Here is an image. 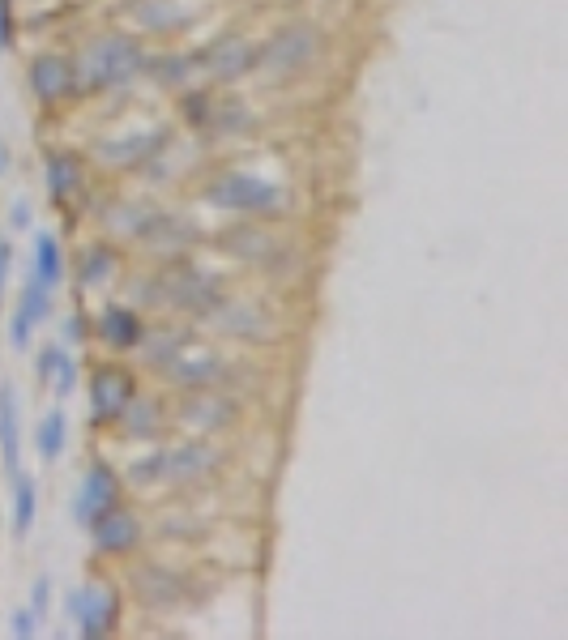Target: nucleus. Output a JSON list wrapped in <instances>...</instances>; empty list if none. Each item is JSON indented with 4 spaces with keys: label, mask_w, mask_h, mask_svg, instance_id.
Instances as JSON below:
<instances>
[{
    "label": "nucleus",
    "mask_w": 568,
    "mask_h": 640,
    "mask_svg": "<svg viewBox=\"0 0 568 640\" xmlns=\"http://www.w3.org/2000/svg\"><path fill=\"white\" fill-rule=\"evenodd\" d=\"M146 73V47L129 35H103L94 39L82 60L73 69V90L82 94H99V90H120L137 82Z\"/></svg>",
    "instance_id": "nucleus-1"
},
{
    "label": "nucleus",
    "mask_w": 568,
    "mask_h": 640,
    "mask_svg": "<svg viewBox=\"0 0 568 640\" xmlns=\"http://www.w3.org/2000/svg\"><path fill=\"white\" fill-rule=\"evenodd\" d=\"M205 201L214 210H227V214H257V218H270L287 205V192H282L274 180H261V175H248V171H227L205 188Z\"/></svg>",
    "instance_id": "nucleus-2"
},
{
    "label": "nucleus",
    "mask_w": 568,
    "mask_h": 640,
    "mask_svg": "<svg viewBox=\"0 0 568 640\" xmlns=\"http://www.w3.org/2000/svg\"><path fill=\"white\" fill-rule=\"evenodd\" d=\"M154 286H159L154 299H163V303H171V308H180L188 316H214V308L227 299L223 282H218L214 274H205V269L193 265V261H176Z\"/></svg>",
    "instance_id": "nucleus-3"
},
{
    "label": "nucleus",
    "mask_w": 568,
    "mask_h": 640,
    "mask_svg": "<svg viewBox=\"0 0 568 640\" xmlns=\"http://www.w3.org/2000/svg\"><path fill=\"white\" fill-rule=\"evenodd\" d=\"M65 611L77 623V636L82 640H103V636H112L120 623V594L116 589H103V585H82L69 594Z\"/></svg>",
    "instance_id": "nucleus-4"
},
{
    "label": "nucleus",
    "mask_w": 568,
    "mask_h": 640,
    "mask_svg": "<svg viewBox=\"0 0 568 640\" xmlns=\"http://www.w3.org/2000/svg\"><path fill=\"white\" fill-rule=\"evenodd\" d=\"M317 52H321V35L312 26L295 22L287 30H278L265 47H257V64H265L274 73H295V69H308L317 60Z\"/></svg>",
    "instance_id": "nucleus-5"
},
{
    "label": "nucleus",
    "mask_w": 568,
    "mask_h": 640,
    "mask_svg": "<svg viewBox=\"0 0 568 640\" xmlns=\"http://www.w3.org/2000/svg\"><path fill=\"white\" fill-rule=\"evenodd\" d=\"M137 380L133 372H124L120 363H103L90 372V419L94 423H116L124 406L133 402Z\"/></svg>",
    "instance_id": "nucleus-6"
},
{
    "label": "nucleus",
    "mask_w": 568,
    "mask_h": 640,
    "mask_svg": "<svg viewBox=\"0 0 568 640\" xmlns=\"http://www.w3.org/2000/svg\"><path fill=\"white\" fill-rule=\"evenodd\" d=\"M159 372L176 384V389H184V393H193V389H218L227 376H231V367H227V359H218V355H210V350H193V346H184L176 359H167Z\"/></svg>",
    "instance_id": "nucleus-7"
},
{
    "label": "nucleus",
    "mask_w": 568,
    "mask_h": 640,
    "mask_svg": "<svg viewBox=\"0 0 568 640\" xmlns=\"http://www.w3.org/2000/svg\"><path fill=\"white\" fill-rule=\"evenodd\" d=\"M120 504V474L107 466V461H94V466L82 474V487L73 495V517L90 525L94 517H103L107 508Z\"/></svg>",
    "instance_id": "nucleus-8"
},
{
    "label": "nucleus",
    "mask_w": 568,
    "mask_h": 640,
    "mask_svg": "<svg viewBox=\"0 0 568 640\" xmlns=\"http://www.w3.org/2000/svg\"><path fill=\"white\" fill-rule=\"evenodd\" d=\"M129 585H133V594L150 606V611H176V606L188 598V581H184L180 572L163 568V564H141V568H133Z\"/></svg>",
    "instance_id": "nucleus-9"
},
{
    "label": "nucleus",
    "mask_w": 568,
    "mask_h": 640,
    "mask_svg": "<svg viewBox=\"0 0 568 640\" xmlns=\"http://www.w3.org/2000/svg\"><path fill=\"white\" fill-rule=\"evenodd\" d=\"M86 530H90L94 547H99L103 555H129L137 542H141V525H137V517H133V512H124L120 504L107 508L103 517H94Z\"/></svg>",
    "instance_id": "nucleus-10"
},
{
    "label": "nucleus",
    "mask_w": 568,
    "mask_h": 640,
    "mask_svg": "<svg viewBox=\"0 0 568 640\" xmlns=\"http://www.w3.org/2000/svg\"><path fill=\"white\" fill-rule=\"evenodd\" d=\"M30 94L39 103H60L73 94V60L56 56V52H43L30 60Z\"/></svg>",
    "instance_id": "nucleus-11"
},
{
    "label": "nucleus",
    "mask_w": 568,
    "mask_h": 640,
    "mask_svg": "<svg viewBox=\"0 0 568 640\" xmlns=\"http://www.w3.org/2000/svg\"><path fill=\"white\" fill-rule=\"evenodd\" d=\"M205 73L214 77V82H240L244 73L257 69V43H244V39H223L214 43L210 52L201 56Z\"/></svg>",
    "instance_id": "nucleus-12"
},
{
    "label": "nucleus",
    "mask_w": 568,
    "mask_h": 640,
    "mask_svg": "<svg viewBox=\"0 0 568 640\" xmlns=\"http://www.w3.org/2000/svg\"><path fill=\"white\" fill-rule=\"evenodd\" d=\"M218 466V453L210 444H180L171 448V453H163V483H197V478H205Z\"/></svg>",
    "instance_id": "nucleus-13"
},
{
    "label": "nucleus",
    "mask_w": 568,
    "mask_h": 640,
    "mask_svg": "<svg viewBox=\"0 0 568 640\" xmlns=\"http://www.w3.org/2000/svg\"><path fill=\"white\" fill-rule=\"evenodd\" d=\"M167 146V133L163 128H146V133H133V137H120V141H103V163L112 167H141L150 158H159Z\"/></svg>",
    "instance_id": "nucleus-14"
},
{
    "label": "nucleus",
    "mask_w": 568,
    "mask_h": 640,
    "mask_svg": "<svg viewBox=\"0 0 568 640\" xmlns=\"http://www.w3.org/2000/svg\"><path fill=\"white\" fill-rule=\"evenodd\" d=\"M218 316V329L231 333V338H244V342H261L270 338V316H265L261 308H252V303H218L214 308Z\"/></svg>",
    "instance_id": "nucleus-15"
},
{
    "label": "nucleus",
    "mask_w": 568,
    "mask_h": 640,
    "mask_svg": "<svg viewBox=\"0 0 568 640\" xmlns=\"http://www.w3.org/2000/svg\"><path fill=\"white\" fill-rule=\"evenodd\" d=\"M43 188H47V197H52L56 205L69 201L73 192L82 188V158L69 154V150L47 154V163H43Z\"/></svg>",
    "instance_id": "nucleus-16"
},
{
    "label": "nucleus",
    "mask_w": 568,
    "mask_h": 640,
    "mask_svg": "<svg viewBox=\"0 0 568 640\" xmlns=\"http://www.w3.org/2000/svg\"><path fill=\"white\" fill-rule=\"evenodd\" d=\"M99 338L112 350H133L146 342V325H141V316L133 308H107L99 316Z\"/></svg>",
    "instance_id": "nucleus-17"
},
{
    "label": "nucleus",
    "mask_w": 568,
    "mask_h": 640,
    "mask_svg": "<svg viewBox=\"0 0 568 640\" xmlns=\"http://www.w3.org/2000/svg\"><path fill=\"white\" fill-rule=\"evenodd\" d=\"M180 414H184V423H197L205 431H214V427H227L235 419V406L227 402V397H218L214 389H193Z\"/></svg>",
    "instance_id": "nucleus-18"
},
{
    "label": "nucleus",
    "mask_w": 568,
    "mask_h": 640,
    "mask_svg": "<svg viewBox=\"0 0 568 640\" xmlns=\"http://www.w3.org/2000/svg\"><path fill=\"white\" fill-rule=\"evenodd\" d=\"M35 282L43 286V291H60V282H65V252H60V239L52 231H39L35 235Z\"/></svg>",
    "instance_id": "nucleus-19"
},
{
    "label": "nucleus",
    "mask_w": 568,
    "mask_h": 640,
    "mask_svg": "<svg viewBox=\"0 0 568 640\" xmlns=\"http://www.w3.org/2000/svg\"><path fill=\"white\" fill-rule=\"evenodd\" d=\"M35 517H39V483L35 474L18 470L13 474V538H30V530H35Z\"/></svg>",
    "instance_id": "nucleus-20"
},
{
    "label": "nucleus",
    "mask_w": 568,
    "mask_h": 640,
    "mask_svg": "<svg viewBox=\"0 0 568 640\" xmlns=\"http://www.w3.org/2000/svg\"><path fill=\"white\" fill-rule=\"evenodd\" d=\"M35 448H39V461L43 466H56L69 448V419L65 410H47L43 423L35 427Z\"/></svg>",
    "instance_id": "nucleus-21"
},
{
    "label": "nucleus",
    "mask_w": 568,
    "mask_h": 640,
    "mask_svg": "<svg viewBox=\"0 0 568 640\" xmlns=\"http://www.w3.org/2000/svg\"><path fill=\"white\" fill-rule=\"evenodd\" d=\"M223 248L231 256H240V261H270L278 244L261 227H231L223 231Z\"/></svg>",
    "instance_id": "nucleus-22"
},
{
    "label": "nucleus",
    "mask_w": 568,
    "mask_h": 640,
    "mask_svg": "<svg viewBox=\"0 0 568 640\" xmlns=\"http://www.w3.org/2000/svg\"><path fill=\"white\" fill-rule=\"evenodd\" d=\"M116 265H120V256L112 248H103V244H94L82 252V261H77V286H99L116 274Z\"/></svg>",
    "instance_id": "nucleus-23"
},
{
    "label": "nucleus",
    "mask_w": 568,
    "mask_h": 640,
    "mask_svg": "<svg viewBox=\"0 0 568 640\" xmlns=\"http://www.w3.org/2000/svg\"><path fill=\"white\" fill-rule=\"evenodd\" d=\"M120 419L129 423V436L146 440V436H154V431H159L163 410H159V402H146V397H137V393H133V402L124 406V414H120Z\"/></svg>",
    "instance_id": "nucleus-24"
},
{
    "label": "nucleus",
    "mask_w": 568,
    "mask_h": 640,
    "mask_svg": "<svg viewBox=\"0 0 568 640\" xmlns=\"http://www.w3.org/2000/svg\"><path fill=\"white\" fill-rule=\"evenodd\" d=\"M43 384H52L60 397L77 393V363H73L69 350L56 346V342H52V359H47V380H43Z\"/></svg>",
    "instance_id": "nucleus-25"
},
{
    "label": "nucleus",
    "mask_w": 568,
    "mask_h": 640,
    "mask_svg": "<svg viewBox=\"0 0 568 640\" xmlns=\"http://www.w3.org/2000/svg\"><path fill=\"white\" fill-rule=\"evenodd\" d=\"M137 22L150 26V30H180V26H188V13L171 9V5H159V0H141V5H137Z\"/></svg>",
    "instance_id": "nucleus-26"
},
{
    "label": "nucleus",
    "mask_w": 568,
    "mask_h": 640,
    "mask_svg": "<svg viewBox=\"0 0 568 640\" xmlns=\"http://www.w3.org/2000/svg\"><path fill=\"white\" fill-rule=\"evenodd\" d=\"M52 291H43V286L35 282V274H26V282H22V299H18V312H26L35 325H43L47 316H52Z\"/></svg>",
    "instance_id": "nucleus-27"
},
{
    "label": "nucleus",
    "mask_w": 568,
    "mask_h": 640,
    "mask_svg": "<svg viewBox=\"0 0 568 640\" xmlns=\"http://www.w3.org/2000/svg\"><path fill=\"white\" fill-rule=\"evenodd\" d=\"M146 69L159 86H184L188 77H193V60L188 56H159V60H146Z\"/></svg>",
    "instance_id": "nucleus-28"
},
{
    "label": "nucleus",
    "mask_w": 568,
    "mask_h": 640,
    "mask_svg": "<svg viewBox=\"0 0 568 640\" xmlns=\"http://www.w3.org/2000/svg\"><path fill=\"white\" fill-rule=\"evenodd\" d=\"M184 346H188V333L167 329V333H159V338H154V342L146 346V363H150V367H163L167 359H176Z\"/></svg>",
    "instance_id": "nucleus-29"
},
{
    "label": "nucleus",
    "mask_w": 568,
    "mask_h": 640,
    "mask_svg": "<svg viewBox=\"0 0 568 640\" xmlns=\"http://www.w3.org/2000/svg\"><path fill=\"white\" fill-rule=\"evenodd\" d=\"M47 606H52V576H35L30 581V611L43 623L47 619Z\"/></svg>",
    "instance_id": "nucleus-30"
},
{
    "label": "nucleus",
    "mask_w": 568,
    "mask_h": 640,
    "mask_svg": "<svg viewBox=\"0 0 568 640\" xmlns=\"http://www.w3.org/2000/svg\"><path fill=\"white\" fill-rule=\"evenodd\" d=\"M184 120L188 124H210L214 120V103H210V94H188L184 99Z\"/></svg>",
    "instance_id": "nucleus-31"
},
{
    "label": "nucleus",
    "mask_w": 568,
    "mask_h": 640,
    "mask_svg": "<svg viewBox=\"0 0 568 640\" xmlns=\"http://www.w3.org/2000/svg\"><path fill=\"white\" fill-rule=\"evenodd\" d=\"M9 632L18 636V640H30V636H35V632H39L35 611H30V606H26V611H13V615H9Z\"/></svg>",
    "instance_id": "nucleus-32"
},
{
    "label": "nucleus",
    "mask_w": 568,
    "mask_h": 640,
    "mask_svg": "<svg viewBox=\"0 0 568 640\" xmlns=\"http://www.w3.org/2000/svg\"><path fill=\"white\" fill-rule=\"evenodd\" d=\"M18 30H13V0H0V52H9Z\"/></svg>",
    "instance_id": "nucleus-33"
},
{
    "label": "nucleus",
    "mask_w": 568,
    "mask_h": 640,
    "mask_svg": "<svg viewBox=\"0 0 568 640\" xmlns=\"http://www.w3.org/2000/svg\"><path fill=\"white\" fill-rule=\"evenodd\" d=\"M18 397H13V384H0V431H5V423L18 419Z\"/></svg>",
    "instance_id": "nucleus-34"
},
{
    "label": "nucleus",
    "mask_w": 568,
    "mask_h": 640,
    "mask_svg": "<svg viewBox=\"0 0 568 640\" xmlns=\"http://www.w3.org/2000/svg\"><path fill=\"white\" fill-rule=\"evenodd\" d=\"M9 269H13V244L0 235V299H5V291H9Z\"/></svg>",
    "instance_id": "nucleus-35"
},
{
    "label": "nucleus",
    "mask_w": 568,
    "mask_h": 640,
    "mask_svg": "<svg viewBox=\"0 0 568 640\" xmlns=\"http://www.w3.org/2000/svg\"><path fill=\"white\" fill-rule=\"evenodd\" d=\"M30 222H35V218H30V205L18 201V205H13V214H9V227H13V231H26Z\"/></svg>",
    "instance_id": "nucleus-36"
},
{
    "label": "nucleus",
    "mask_w": 568,
    "mask_h": 640,
    "mask_svg": "<svg viewBox=\"0 0 568 640\" xmlns=\"http://www.w3.org/2000/svg\"><path fill=\"white\" fill-rule=\"evenodd\" d=\"M82 320H86V316H69V325H65V329H69V338H82V333H86Z\"/></svg>",
    "instance_id": "nucleus-37"
},
{
    "label": "nucleus",
    "mask_w": 568,
    "mask_h": 640,
    "mask_svg": "<svg viewBox=\"0 0 568 640\" xmlns=\"http://www.w3.org/2000/svg\"><path fill=\"white\" fill-rule=\"evenodd\" d=\"M9 171V150H5V141H0V175Z\"/></svg>",
    "instance_id": "nucleus-38"
}]
</instances>
